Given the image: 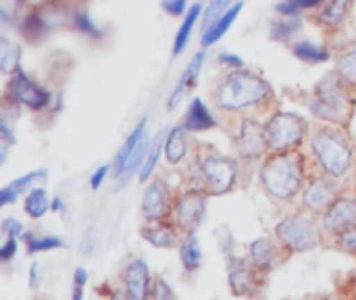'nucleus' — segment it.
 I'll return each mask as SVG.
<instances>
[{"label":"nucleus","instance_id":"b1692460","mask_svg":"<svg viewBox=\"0 0 356 300\" xmlns=\"http://www.w3.org/2000/svg\"><path fill=\"white\" fill-rule=\"evenodd\" d=\"M144 138H146V119H142V121L134 127V132L127 136V140L123 142L121 150L117 152V157H115V173H117V175L123 171L127 159L131 157V152L136 150V146H138Z\"/></svg>","mask_w":356,"mask_h":300},{"label":"nucleus","instance_id":"a18cd8bd","mask_svg":"<svg viewBox=\"0 0 356 300\" xmlns=\"http://www.w3.org/2000/svg\"><path fill=\"white\" fill-rule=\"evenodd\" d=\"M106 173H108V165H102L100 169H96V171H94V175H92V180H90L92 190H98V188L102 186V182H104Z\"/></svg>","mask_w":356,"mask_h":300},{"label":"nucleus","instance_id":"bb28decb","mask_svg":"<svg viewBox=\"0 0 356 300\" xmlns=\"http://www.w3.org/2000/svg\"><path fill=\"white\" fill-rule=\"evenodd\" d=\"M200 10H202L200 4H192V6L188 8V13L184 15V23H181L179 31H177V35H175V42H173V54H175V56L184 52V48H186V44H188V40H190L192 27H194V23H196Z\"/></svg>","mask_w":356,"mask_h":300},{"label":"nucleus","instance_id":"8fccbe9b","mask_svg":"<svg viewBox=\"0 0 356 300\" xmlns=\"http://www.w3.org/2000/svg\"><path fill=\"white\" fill-rule=\"evenodd\" d=\"M79 248H81V253H86V255H90V253L94 251V234H92V230H88V234H86V238L81 240Z\"/></svg>","mask_w":356,"mask_h":300},{"label":"nucleus","instance_id":"e433bc0d","mask_svg":"<svg viewBox=\"0 0 356 300\" xmlns=\"http://www.w3.org/2000/svg\"><path fill=\"white\" fill-rule=\"evenodd\" d=\"M0 230H2V234L13 236V238H23V236H25V228H23V223H21V221H17L15 217H6V219H2Z\"/></svg>","mask_w":356,"mask_h":300},{"label":"nucleus","instance_id":"2f4dec72","mask_svg":"<svg viewBox=\"0 0 356 300\" xmlns=\"http://www.w3.org/2000/svg\"><path fill=\"white\" fill-rule=\"evenodd\" d=\"M25 244H27V251L29 253H46V251H56V248H63V240L58 236H31V234H25L23 236Z\"/></svg>","mask_w":356,"mask_h":300},{"label":"nucleus","instance_id":"39448f33","mask_svg":"<svg viewBox=\"0 0 356 300\" xmlns=\"http://www.w3.org/2000/svg\"><path fill=\"white\" fill-rule=\"evenodd\" d=\"M307 134V121L294 113H277L265 123V138L271 152L296 150Z\"/></svg>","mask_w":356,"mask_h":300},{"label":"nucleus","instance_id":"6e6d98bb","mask_svg":"<svg viewBox=\"0 0 356 300\" xmlns=\"http://www.w3.org/2000/svg\"><path fill=\"white\" fill-rule=\"evenodd\" d=\"M81 297H83V294H81V288H75V290H73V299L81 300Z\"/></svg>","mask_w":356,"mask_h":300},{"label":"nucleus","instance_id":"864d4df0","mask_svg":"<svg viewBox=\"0 0 356 300\" xmlns=\"http://www.w3.org/2000/svg\"><path fill=\"white\" fill-rule=\"evenodd\" d=\"M50 211H54V213H63V211H65V205H63V200H60V198H54V200H52V207H50Z\"/></svg>","mask_w":356,"mask_h":300},{"label":"nucleus","instance_id":"c85d7f7f","mask_svg":"<svg viewBox=\"0 0 356 300\" xmlns=\"http://www.w3.org/2000/svg\"><path fill=\"white\" fill-rule=\"evenodd\" d=\"M19 58H21L19 44L10 42L6 35H2V40H0V71L4 75H10L19 67Z\"/></svg>","mask_w":356,"mask_h":300},{"label":"nucleus","instance_id":"49530a36","mask_svg":"<svg viewBox=\"0 0 356 300\" xmlns=\"http://www.w3.org/2000/svg\"><path fill=\"white\" fill-rule=\"evenodd\" d=\"M17 196H19V192H17L15 188H10V186L2 188V192H0V207L13 205V203L17 200Z\"/></svg>","mask_w":356,"mask_h":300},{"label":"nucleus","instance_id":"f03ea898","mask_svg":"<svg viewBox=\"0 0 356 300\" xmlns=\"http://www.w3.org/2000/svg\"><path fill=\"white\" fill-rule=\"evenodd\" d=\"M269 92V84L261 75L244 69H232V73L225 75L219 84L215 100L223 111H242L263 102Z\"/></svg>","mask_w":356,"mask_h":300},{"label":"nucleus","instance_id":"20e7f679","mask_svg":"<svg viewBox=\"0 0 356 300\" xmlns=\"http://www.w3.org/2000/svg\"><path fill=\"white\" fill-rule=\"evenodd\" d=\"M348 92L346 81L336 73L327 75L315 88V96L309 100V109L317 119L325 121H344L348 115Z\"/></svg>","mask_w":356,"mask_h":300},{"label":"nucleus","instance_id":"dca6fc26","mask_svg":"<svg viewBox=\"0 0 356 300\" xmlns=\"http://www.w3.org/2000/svg\"><path fill=\"white\" fill-rule=\"evenodd\" d=\"M204 56H207V52L200 50V52H196V54L192 56V61L188 63V67H186V71L181 73V77H179V81H177V86H175V90H173L171 96H169V102H167V109H169V111H173V109L184 100L186 92L196 84V79H198V75H200V69H202V63H204Z\"/></svg>","mask_w":356,"mask_h":300},{"label":"nucleus","instance_id":"f704fd0d","mask_svg":"<svg viewBox=\"0 0 356 300\" xmlns=\"http://www.w3.org/2000/svg\"><path fill=\"white\" fill-rule=\"evenodd\" d=\"M73 25H75V29H77V31H81V33H86V35H92V38H100V35H102V31L96 27V23L92 21V17H90L86 10L75 13V17H73Z\"/></svg>","mask_w":356,"mask_h":300},{"label":"nucleus","instance_id":"473e14b6","mask_svg":"<svg viewBox=\"0 0 356 300\" xmlns=\"http://www.w3.org/2000/svg\"><path fill=\"white\" fill-rule=\"evenodd\" d=\"M338 75L346 81V86H356V48L338 58Z\"/></svg>","mask_w":356,"mask_h":300},{"label":"nucleus","instance_id":"9b49d317","mask_svg":"<svg viewBox=\"0 0 356 300\" xmlns=\"http://www.w3.org/2000/svg\"><path fill=\"white\" fill-rule=\"evenodd\" d=\"M321 226L327 234L336 236L356 228V198H336L334 205L323 213Z\"/></svg>","mask_w":356,"mask_h":300},{"label":"nucleus","instance_id":"58836bf2","mask_svg":"<svg viewBox=\"0 0 356 300\" xmlns=\"http://www.w3.org/2000/svg\"><path fill=\"white\" fill-rule=\"evenodd\" d=\"M338 244L342 251L350 253V255H356V228H350L346 232H342L338 236Z\"/></svg>","mask_w":356,"mask_h":300},{"label":"nucleus","instance_id":"1a4fd4ad","mask_svg":"<svg viewBox=\"0 0 356 300\" xmlns=\"http://www.w3.org/2000/svg\"><path fill=\"white\" fill-rule=\"evenodd\" d=\"M207 196L209 192H200L198 188L196 190H188L184 192L177 200H175V207H173V213H175V221L181 230H186L188 234H194L196 228L202 223L204 219V213H207Z\"/></svg>","mask_w":356,"mask_h":300},{"label":"nucleus","instance_id":"7c9ffc66","mask_svg":"<svg viewBox=\"0 0 356 300\" xmlns=\"http://www.w3.org/2000/svg\"><path fill=\"white\" fill-rule=\"evenodd\" d=\"M294 56L309 63V65H317V63H325L330 58V52L323 46H317L313 42H300L294 48Z\"/></svg>","mask_w":356,"mask_h":300},{"label":"nucleus","instance_id":"79ce46f5","mask_svg":"<svg viewBox=\"0 0 356 300\" xmlns=\"http://www.w3.org/2000/svg\"><path fill=\"white\" fill-rule=\"evenodd\" d=\"M15 255H17V240H15L13 236H8V240H6V242L2 244V248H0V261L6 263V261H10Z\"/></svg>","mask_w":356,"mask_h":300},{"label":"nucleus","instance_id":"37998d69","mask_svg":"<svg viewBox=\"0 0 356 300\" xmlns=\"http://www.w3.org/2000/svg\"><path fill=\"white\" fill-rule=\"evenodd\" d=\"M275 10H277L280 15H286V17H298L302 8L296 6L292 0H284V2H280V4L275 6Z\"/></svg>","mask_w":356,"mask_h":300},{"label":"nucleus","instance_id":"423d86ee","mask_svg":"<svg viewBox=\"0 0 356 300\" xmlns=\"http://www.w3.org/2000/svg\"><path fill=\"white\" fill-rule=\"evenodd\" d=\"M198 177L202 182L204 192H209L213 196L227 194L236 184V163H234V159H229L225 155H215V152L204 155L200 159Z\"/></svg>","mask_w":356,"mask_h":300},{"label":"nucleus","instance_id":"c03bdc74","mask_svg":"<svg viewBox=\"0 0 356 300\" xmlns=\"http://www.w3.org/2000/svg\"><path fill=\"white\" fill-rule=\"evenodd\" d=\"M219 63H221L223 67H229V69H242V67H244L242 58L236 56V54H229V52H221V54H219Z\"/></svg>","mask_w":356,"mask_h":300},{"label":"nucleus","instance_id":"a211bd4d","mask_svg":"<svg viewBox=\"0 0 356 300\" xmlns=\"http://www.w3.org/2000/svg\"><path fill=\"white\" fill-rule=\"evenodd\" d=\"M248 257L257 271H271L277 261V246L269 238H259L250 244Z\"/></svg>","mask_w":356,"mask_h":300},{"label":"nucleus","instance_id":"4d7b16f0","mask_svg":"<svg viewBox=\"0 0 356 300\" xmlns=\"http://www.w3.org/2000/svg\"><path fill=\"white\" fill-rule=\"evenodd\" d=\"M15 4H17V6H23V4H25V0H15Z\"/></svg>","mask_w":356,"mask_h":300},{"label":"nucleus","instance_id":"6ab92c4d","mask_svg":"<svg viewBox=\"0 0 356 300\" xmlns=\"http://www.w3.org/2000/svg\"><path fill=\"white\" fill-rule=\"evenodd\" d=\"M184 125L188 132H207V129H213L217 125L215 117L209 113L207 104L200 100V98H194L186 111V117H184Z\"/></svg>","mask_w":356,"mask_h":300},{"label":"nucleus","instance_id":"412c9836","mask_svg":"<svg viewBox=\"0 0 356 300\" xmlns=\"http://www.w3.org/2000/svg\"><path fill=\"white\" fill-rule=\"evenodd\" d=\"M242 2H236L234 6H229L227 8V13L223 15V17H219L209 29H204V33H202V46L204 48H209V46H213L217 40H221L225 33H227V29L232 27V23L238 19V15H240V10H242Z\"/></svg>","mask_w":356,"mask_h":300},{"label":"nucleus","instance_id":"72a5a7b5","mask_svg":"<svg viewBox=\"0 0 356 300\" xmlns=\"http://www.w3.org/2000/svg\"><path fill=\"white\" fill-rule=\"evenodd\" d=\"M232 0H211L204 13V21H202V29H209L219 17H223L229 8Z\"/></svg>","mask_w":356,"mask_h":300},{"label":"nucleus","instance_id":"4468645a","mask_svg":"<svg viewBox=\"0 0 356 300\" xmlns=\"http://www.w3.org/2000/svg\"><path fill=\"white\" fill-rule=\"evenodd\" d=\"M238 152L244 159H259L267 152V138H265V125H259L257 121L246 119L238 132L236 138Z\"/></svg>","mask_w":356,"mask_h":300},{"label":"nucleus","instance_id":"9d476101","mask_svg":"<svg viewBox=\"0 0 356 300\" xmlns=\"http://www.w3.org/2000/svg\"><path fill=\"white\" fill-rule=\"evenodd\" d=\"M173 207H175V200H173L171 188L163 180L150 182V186L146 188L144 198H142V217H144V221L146 223L163 221V219L169 217Z\"/></svg>","mask_w":356,"mask_h":300},{"label":"nucleus","instance_id":"6e6552de","mask_svg":"<svg viewBox=\"0 0 356 300\" xmlns=\"http://www.w3.org/2000/svg\"><path fill=\"white\" fill-rule=\"evenodd\" d=\"M6 96L15 98L17 102L33 109V111H42L52 102V94L42 88L40 84H35L19 65L13 73H10V81H8V90Z\"/></svg>","mask_w":356,"mask_h":300},{"label":"nucleus","instance_id":"5fc2aeb1","mask_svg":"<svg viewBox=\"0 0 356 300\" xmlns=\"http://www.w3.org/2000/svg\"><path fill=\"white\" fill-rule=\"evenodd\" d=\"M0 15H2V25H8V23H10V17H8L6 8H2V10H0Z\"/></svg>","mask_w":356,"mask_h":300},{"label":"nucleus","instance_id":"2eb2a0df","mask_svg":"<svg viewBox=\"0 0 356 300\" xmlns=\"http://www.w3.org/2000/svg\"><path fill=\"white\" fill-rule=\"evenodd\" d=\"M227 282L234 294H250L254 286V265L240 257H227Z\"/></svg>","mask_w":356,"mask_h":300},{"label":"nucleus","instance_id":"4be33fe9","mask_svg":"<svg viewBox=\"0 0 356 300\" xmlns=\"http://www.w3.org/2000/svg\"><path fill=\"white\" fill-rule=\"evenodd\" d=\"M17 27H19V31H21V35L25 40L40 42V40H44L48 35V29L52 25L48 23V19L44 15H40V13H27L25 17H21V21H19Z\"/></svg>","mask_w":356,"mask_h":300},{"label":"nucleus","instance_id":"f3484780","mask_svg":"<svg viewBox=\"0 0 356 300\" xmlns=\"http://www.w3.org/2000/svg\"><path fill=\"white\" fill-rule=\"evenodd\" d=\"M142 238L156 248H171L177 244V228L167 219L150 221L142 228Z\"/></svg>","mask_w":356,"mask_h":300},{"label":"nucleus","instance_id":"603ef678","mask_svg":"<svg viewBox=\"0 0 356 300\" xmlns=\"http://www.w3.org/2000/svg\"><path fill=\"white\" fill-rule=\"evenodd\" d=\"M296 6H300V8H315V6H319V4H323V2H327V0H292Z\"/></svg>","mask_w":356,"mask_h":300},{"label":"nucleus","instance_id":"aec40b11","mask_svg":"<svg viewBox=\"0 0 356 300\" xmlns=\"http://www.w3.org/2000/svg\"><path fill=\"white\" fill-rule=\"evenodd\" d=\"M188 155V129L186 125H175L165 138V157L171 165H177Z\"/></svg>","mask_w":356,"mask_h":300},{"label":"nucleus","instance_id":"393cba45","mask_svg":"<svg viewBox=\"0 0 356 300\" xmlns=\"http://www.w3.org/2000/svg\"><path fill=\"white\" fill-rule=\"evenodd\" d=\"M179 259H181V265L188 274H194L200 269L202 265V251H200V244H198V238L194 234H190L186 238V242L179 246Z\"/></svg>","mask_w":356,"mask_h":300},{"label":"nucleus","instance_id":"4c0bfd02","mask_svg":"<svg viewBox=\"0 0 356 300\" xmlns=\"http://www.w3.org/2000/svg\"><path fill=\"white\" fill-rule=\"evenodd\" d=\"M19 104L21 102H17L15 98L4 96V102H2V119H6L8 123L15 121V119H19V115H21V106Z\"/></svg>","mask_w":356,"mask_h":300},{"label":"nucleus","instance_id":"0eeeda50","mask_svg":"<svg viewBox=\"0 0 356 300\" xmlns=\"http://www.w3.org/2000/svg\"><path fill=\"white\" fill-rule=\"evenodd\" d=\"M275 236L290 253H309L319 244L317 226L307 215H290L282 219L275 228Z\"/></svg>","mask_w":356,"mask_h":300},{"label":"nucleus","instance_id":"de8ad7c7","mask_svg":"<svg viewBox=\"0 0 356 300\" xmlns=\"http://www.w3.org/2000/svg\"><path fill=\"white\" fill-rule=\"evenodd\" d=\"M0 138H2V142H6V144H10V146L17 142V138L13 136L10 123H8L6 119H2V123H0Z\"/></svg>","mask_w":356,"mask_h":300},{"label":"nucleus","instance_id":"f8f14e48","mask_svg":"<svg viewBox=\"0 0 356 300\" xmlns=\"http://www.w3.org/2000/svg\"><path fill=\"white\" fill-rule=\"evenodd\" d=\"M121 284L129 299L142 300L150 297V288L154 282H152L148 265L144 261L136 259V261H129L125 265V269L121 271Z\"/></svg>","mask_w":356,"mask_h":300},{"label":"nucleus","instance_id":"7ed1b4c3","mask_svg":"<svg viewBox=\"0 0 356 300\" xmlns=\"http://www.w3.org/2000/svg\"><path fill=\"white\" fill-rule=\"evenodd\" d=\"M313 155L321 169L332 177H342L353 165V148L348 140L336 129H319L313 140Z\"/></svg>","mask_w":356,"mask_h":300},{"label":"nucleus","instance_id":"c756f323","mask_svg":"<svg viewBox=\"0 0 356 300\" xmlns=\"http://www.w3.org/2000/svg\"><path fill=\"white\" fill-rule=\"evenodd\" d=\"M300 29V19L298 17H277L271 21V38L275 42H288L296 31Z\"/></svg>","mask_w":356,"mask_h":300},{"label":"nucleus","instance_id":"cd10ccee","mask_svg":"<svg viewBox=\"0 0 356 300\" xmlns=\"http://www.w3.org/2000/svg\"><path fill=\"white\" fill-rule=\"evenodd\" d=\"M52 207L50 203V196L44 188H33L29 190L27 198H25V213L31 217V219H40L48 213V209Z\"/></svg>","mask_w":356,"mask_h":300},{"label":"nucleus","instance_id":"5701e85b","mask_svg":"<svg viewBox=\"0 0 356 300\" xmlns=\"http://www.w3.org/2000/svg\"><path fill=\"white\" fill-rule=\"evenodd\" d=\"M353 6V0H327L321 15H319V23L325 25V27H340L348 15Z\"/></svg>","mask_w":356,"mask_h":300},{"label":"nucleus","instance_id":"f257e3e1","mask_svg":"<svg viewBox=\"0 0 356 300\" xmlns=\"http://www.w3.org/2000/svg\"><path fill=\"white\" fill-rule=\"evenodd\" d=\"M261 184L265 192L275 200L294 198L305 184V163L296 150L273 152L261 169Z\"/></svg>","mask_w":356,"mask_h":300},{"label":"nucleus","instance_id":"c9c22d12","mask_svg":"<svg viewBox=\"0 0 356 300\" xmlns=\"http://www.w3.org/2000/svg\"><path fill=\"white\" fill-rule=\"evenodd\" d=\"M46 177H48V171H46V169H35V171L25 173L23 177H17L15 182H10V188H15V190L21 194V192H25L29 186H33V184L40 182V180H46Z\"/></svg>","mask_w":356,"mask_h":300},{"label":"nucleus","instance_id":"a19ab883","mask_svg":"<svg viewBox=\"0 0 356 300\" xmlns=\"http://www.w3.org/2000/svg\"><path fill=\"white\" fill-rule=\"evenodd\" d=\"M161 6H163L169 15H175V17H179V15H186V13H188V10H186L188 0H163V2H161Z\"/></svg>","mask_w":356,"mask_h":300},{"label":"nucleus","instance_id":"ea45409f","mask_svg":"<svg viewBox=\"0 0 356 300\" xmlns=\"http://www.w3.org/2000/svg\"><path fill=\"white\" fill-rule=\"evenodd\" d=\"M150 299H156V300L175 299V292L169 288V284H167V282L156 280V282L152 284V288H150Z\"/></svg>","mask_w":356,"mask_h":300},{"label":"nucleus","instance_id":"ddd939ff","mask_svg":"<svg viewBox=\"0 0 356 300\" xmlns=\"http://www.w3.org/2000/svg\"><path fill=\"white\" fill-rule=\"evenodd\" d=\"M336 190L338 188H336V184L332 180L317 177V180H313L305 188V192H302V207L309 213H313V215L325 213L334 205V200H336V194H338Z\"/></svg>","mask_w":356,"mask_h":300},{"label":"nucleus","instance_id":"3c124183","mask_svg":"<svg viewBox=\"0 0 356 300\" xmlns=\"http://www.w3.org/2000/svg\"><path fill=\"white\" fill-rule=\"evenodd\" d=\"M29 286L31 288H38L40 286V265H31V269H29Z\"/></svg>","mask_w":356,"mask_h":300},{"label":"nucleus","instance_id":"09e8293b","mask_svg":"<svg viewBox=\"0 0 356 300\" xmlns=\"http://www.w3.org/2000/svg\"><path fill=\"white\" fill-rule=\"evenodd\" d=\"M86 282H88V271H86L83 267H77L75 274H73V286H75V288H83Z\"/></svg>","mask_w":356,"mask_h":300},{"label":"nucleus","instance_id":"a878e982","mask_svg":"<svg viewBox=\"0 0 356 300\" xmlns=\"http://www.w3.org/2000/svg\"><path fill=\"white\" fill-rule=\"evenodd\" d=\"M165 134H167V129H161V132L150 140L146 161H144V165H142V169H140V173H138L140 182H148L150 173L154 171V167H156V163H159V157H161V150H165Z\"/></svg>","mask_w":356,"mask_h":300}]
</instances>
